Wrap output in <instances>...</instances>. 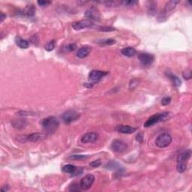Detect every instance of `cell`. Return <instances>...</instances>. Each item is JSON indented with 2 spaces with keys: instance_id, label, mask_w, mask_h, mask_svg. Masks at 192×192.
Masks as SVG:
<instances>
[{
  "instance_id": "5b68a950",
  "label": "cell",
  "mask_w": 192,
  "mask_h": 192,
  "mask_svg": "<svg viewBox=\"0 0 192 192\" xmlns=\"http://www.w3.org/2000/svg\"><path fill=\"white\" fill-rule=\"evenodd\" d=\"M95 182V176L92 174H87L80 182V187L81 190H88L92 187Z\"/></svg>"
},
{
  "instance_id": "cb8c5ba5",
  "label": "cell",
  "mask_w": 192,
  "mask_h": 192,
  "mask_svg": "<svg viewBox=\"0 0 192 192\" xmlns=\"http://www.w3.org/2000/svg\"><path fill=\"white\" fill-rule=\"evenodd\" d=\"M186 168H187V165H186V163H177L176 170L179 173L185 172Z\"/></svg>"
},
{
  "instance_id": "5bb4252c",
  "label": "cell",
  "mask_w": 192,
  "mask_h": 192,
  "mask_svg": "<svg viewBox=\"0 0 192 192\" xmlns=\"http://www.w3.org/2000/svg\"><path fill=\"white\" fill-rule=\"evenodd\" d=\"M116 130L120 133H122V134H133L134 132H135L137 128H136L131 127L129 125H119L118 127L116 128Z\"/></svg>"
},
{
  "instance_id": "ba28073f",
  "label": "cell",
  "mask_w": 192,
  "mask_h": 192,
  "mask_svg": "<svg viewBox=\"0 0 192 192\" xmlns=\"http://www.w3.org/2000/svg\"><path fill=\"white\" fill-rule=\"evenodd\" d=\"M138 59L140 60V63L144 66H149L152 65V63L154 62L155 57L153 55L147 53H142L138 56Z\"/></svg>"
},
{
  "instance_id": "277c9868",
  "label": "cell",
  "mask_w": 192,
  "mask_h": 192,
  "mask_svg": "<svg viewBox=\"0 0 192 192\" xmlns=\"http://www.w3.org/2000/svg\"><path fill=\"white\" fill-rule=\"evenodd\" d=\"M172 142V137L168 133H163L157 137L155 145L159 148H165L169 146Z\"/></svg>"
},
{
  "instance_id": "1f68e13d",
  "label": "cell",
  "mask_w": 192,
  "mask_h": 192,
  "mask_svg": "<svg viewBox=\"0 0 192 192\" xmlns=\"http://www.w3.org/2000/svg\"><path fill=\"white\" fill-rule=\"evenodd\" d=\"M101 164H102V162H101V160L98 159V160H96V161H94V162H91V163L89 164V165H90L91 167H92V168H98V167L100 166Z\"/></svg>"
},
{
  "instance_id": "7402d4cb",
  "label": "cell",
  "mask_w": 192,
  "mask_h": 192,
  "mask_svg": "<svg viewBox=\"0 0 192 192\" xmlns=\"http://www.w3.org/2000/svg\"><path fill=\"white\" fill-rule=\"evenodd\" d=\"M23 14L27 15L28 17H32L35 14V8L33 5H29L23 11Z\"/></svg>"
},
{
  "instance_id": "4fadbf2b",
  "label": "cell",
  "mask_w": 192,
  "mask_h": 192,
  "mask_svg": "<svg viewBox=\"0 0 192 192\" xmlns=\"http://www.w3.org/2000/svg\"><path fill=\"white\" fill-rule=\"evenodd\" d=\"M191 151L190 149L184 151L177 156V163H186L188 160L191 158Z\"/></svg>"
},
{
  "instance_id": "9c48e42d",
  "label": "cell",
  "mask_w": 192,
  "mask_h": 192,
  "mask_svg": "<svg viewBox=\"0 0 192 192\" xmlns=\"http://www.w3.org/2000/svg\"><path fill=\"white\" fill-rule=\"evenodd\" d=\"M93 26V23L90 20H80V21H77L74 22V23L71 24V26H72L73 29L74 30H80V29H86V28H90Z\"/></svg>"
},
{
  "instance_id": "836d02e7",
  "label": "cell",
  "mask_w": 192,
  "mask_h": 192,
  "mask_svg": "<svg viewBox=\"0 0 192 192\" xmlns=\"http://www.w3.org/2000/svg\"><path fill=\"white\" fill-rule=\"evenodd\" d=\"M137 86H138V80H135V79H134V80H131V83H130L129 87H130V89H134V88L137 87Z\"/></svg>"
},
{
  "instance_id": "ac0fdd59",
  "label": "cell",
  "mask_w": 192,
  "mask_h": 192,
  "mask_svg": "<svg viewBox=\"0 0 192 192\" xmlns=\"http://www.w3.org/2000/svg\"><path fill=\"white\" fill-rule=\"evenodd\" d=\"M166 74H167V76L168 77V78H169L170 80L172 81L173 84L174 86H176V87H178V86H179L180 85H181V83H182L181 80H180V79L177 77V76L174 75L173 74H172V73H171V72H168V73L167 72Z\"/></svg>"
},
{
  "instance_id": "603a6c76",
  "label": "cell",
  "mask_w": 192,
  "mask_h": 192,
  "mask_svg": "<svg viewBox=\"0 0 192 192\" xmlns=\"http://www.w3.org/2000/svg\"><path fill=\"white\" fill-rule=\"evenodd\" d=\"M56 47V41L53 40L51 42H48L46 45H45L44 48L47 51H52Z\"/></svg>"
},
{
  "instance_id": "8992f818",
  "label": "cell",
  "mask_w": 192,
  "mask_h": 192,
  "mask_svg": "<svg viewBox=\"0 0 192 192\" xmlns=\"http://www.w3.org/2000/svg\"><path fill=\"white\" fill-rule=\"evenodd\" d=\"M79 118V114L74 110H68L65 112L62 116L63 122L66 124H70L76 121Z\"/></svg>"
},
{
  "instance_id": "83f0119b",
  "label": "cell",
  "mask_w": 192,
  "mask_h": 192,
  "mask_svg": "<svg viewBox=\"0 0 192 192\" xmlns=\"http://www.w3.org/2000/svg\"><path fill=\"white\" fill-rule=\"evenodd\" d=\"M80 184L77 185V183H73L72 185H71V187H70L69 190L71 191H80Z\"/></svg>"
},
{
  "instance_id": "74e56055",
  "label": "cell",
  "mask_w": 192,
  "mask_h": 192,
  "mask_svg": "<svg viewBox=\"0 0 192 192\" xmlns=\"http://www.w3.org/2000/svg\"><path fill=\"white\" fill-rule=\"evenodd\" d=\"M5 17H6V15H5L3 13H1V22L3 21V20L5 19Z\"/></svg>"
},
{
  "instance_id": "9a60e30c",
  "label": "cell",
  "mask_w": 192,
  "mask_h": 192,
  "mask_svg": "<svg viewBox=\"0 0 192 192\" xmlns=\"http://www.w3.org/2000/svg\"><path fill=\"white\" fill-rule=\"evenodd\" d=\"M91 52V47H83L80 48L77 53V56L80 59H84Z\"/></svg>"
},
{
  "instance_id": "484cf974",
  "label": "cell",
  "mask_w": 192,
  "mask_h": 192,
  "mask_svg": "<svg viewBox=\"0 0 192 192\" xmlns=\"http://www.w3.org/2000/svg\"><path fill=\"white\" fill-rule=\"evenodd\" d=\"M115 40H113V39H106V40H104L102 41V42H99V44H101L102 45H112V44H115Z\"/></svg>"
},
{
  "instance_id": "8fae6325",
  "label": "cell",
  "mask_w": 192,
  "mask_h": 192,
  "mask_svg": "<svg viewBox=\"0 0 192 192\" xmlns=\"http://www.w3.org/2000/svg\"><path fill=\"white\" fill-rule=\"evenodd\" d=\"M108 73L106 71H98V70H93L91 71L89 74V78L91 81L98 82L102 80L105 76H106Z\"/></svg>"
},
{
  "instance_id": "e575fe53",
  "label": "cell",
  "mask_w": 192,
  "mask_h": 192,
  "mask_svg": "<svg viewBox=\"0 0 192 192\" xmlns=\"http://www.w3.org/2000/svg\"><path fill=\"white\" fill-rule=\"evenodd\" d=\"M38 4L42 7H46L51 4V2L50 1H38Z\"/></svg>"
},
{
  "instance_id": "d4e9b609",
  "label": "cell",
  "mask_w": 192,
  "mask_h": 192,
  "mask_svg": "<svg viewBox=\"0 0 192 192\" xmlns=\"http://www.w3.org/2000/svg\"><path fill=\"white\" fill-rule=\"evenodd\" d=\"M119 165L118 163H116V162H110L109 164L107 165L106 168L109 170H114V169H116V168H119Z\"/></svg>"
},
{
  "instance_id": "e0dca14e",
  "label": "cell",
  "mask_w": 192,
  "mask_h": 192,
  "mask_svg": "<svg viewBox=\"0 0 192 192\" xmlns=\"http://www.w3.org/2000/svg\"><path fill=\"white\" fill-rule=\"evenodd\" d=\"M122 55L128 57H132L136 54V50L131 47H128L123 48L121 50Z\"/></svg>"
},
{
  "instance_id": "6da1fadb",
  "label": "cell",
  "mask_w": 192,
  "mask_h": 192,
  "mask_svg": "<svg viewBox=\"0 0 192 192\" xmlns=\"http://www.w3.org/2000/svg\"><path fill=\"white\" fill-rule=\"evenodd\" d=\"M42 125L47 132H54L59 125V122L56 117L49 116L42 121Z\"/></svg>"
},
{
  "instance_id": "7c38bea8",
  "label": "cell",
  "mask_w": 192,
  "mask_h": 192,
  "mask_svg": "<svg viewBox=\"0 0 192 192\" xmlns=\"http://www.w3.org/2000/svg\"><path fill=\"white\" fill-rule=\"evenodd\" d=\"M99 138V134L96 132H89L85 134L81 137V142L83 143H94Z\"/></svg>"
},
{
  "instance_id": "2e32d148",
  "label": "cell",
  "mask_w": 192,
  "mask_h": 192,
  "mask_svg": "<svg viewBox=\"0 0 192 192\" xmlns=\"http://www.w3.org/2000/svg\"><path fill=\"white\" fill-rule=\"evenodd\" d=\"M45 136L42 134H39V133H34V134H29V135L26 136V140L27 141L30 142H37L39 140H42Z\"/></svg>"
},
{
  "instance_id": "7a4b0ae2",
  "label": "cell",
  "mask_w": 192,
  "mask_h": 192,
  "mask_svg": "<svg viewBox=\"0 0 192 192\" xmlns=\"http://www.w3.org/2000/svg\"><path fill=\"white\" fill-rule=\"evenodd\" d=\"M169 113H157L155 115L152 116L150 118L148 119L147 121L145 122L144 126L146 128L151 127V126L157 124V123L160 122L165 121L169 118Z\"/></svg>"
},
{
  "instance_id": "ffe728a7",
  "label": "cell",
  "mask_w": 192,
  "mask_h": 192,
  "mask_svg": "<svg viewBox=\"0 0 192 192\" xmlns=\"http://www.w3.org/2000/svg\"><path fill=\"white\" fill-rule=\"evenodd\" d=\"M12 124L14 128L20 129V128H23L26 127V121L25 119H17L15 120L14 122H13Z\"/></svg>"
},
{
  "instance_id": "3957f363",
  "label": "cell",
  "mask_w": 192,
  "mask_h": 192,
  "mask_svg": "<svg viewBox=\"0 0 192 192\" xmlns=\"http://www.w3.org/2000/svg\"><path fill=\"white\" fill-rule=\"evenodd\" d=\"M179 3V1H176V0H173V1H169L166 3L165 8L162 10V13L160 14L158 19L161 20V21H164V19H167L169 14L176 8L177 5Z\"/></svg>"
},
{
  "instance_id": "44dd1931",
  "label": "cell",
  "mask_w": 192,
  "mask_h": 192,
  "mask_svg": "<svg viewBox=\"0 0 192 192\" xmlns=\"http://www.w3.org/2000/svg\"><path fill=\"white\" fill-rule=\"evenodd\" d=\"M77 168H76L74 165H65V166H64L62 168V171L63 172L65 173H71V175L72 174H74V173L75 172L76 170H77Z\"/></svg>"
},
{
  "instance_id": "4316f807",
  "label": "cell",
  "mask_w": 192,
  "mask_h": 192,
  "mask_svg": "<svg viewBox=\"0 0 192 192\" xmlns=\"http://www.w3.org/2000/svg\"><path fill=\"white\" fill-rule=\"evenodd\" d=\"M191 70H187V71H184L182 74V77H184L185 80H190L191 78Z\"/></svg>"
},
{
  "instance_id": "f1b7e54d",
  "label": "cell",
  "mask_w": 192,
  "mask_h": 192,
  "mask_svg": "<svg viewBox=\"0 0 192 192\" xmlns=\"http://www.w3.org/2000/svg\"><path fill=\"white\" fill-rule=\"evenodd\" d=\"M76 48H77V45H76L75 44H70L67 45V46L65 47V50H66L67 51H68V52L74 51Z\"/></svg>"
},
{
  "instance_id": "d6a6232c",
  "label": "cell",
  "mask_w": 192,
  "mask_h": 192,
  "mask_svg": "<svg viewBox=\"0 0 192 192\" xmlns=\"http://www.w3.org/2000/svg\"><path fill=\"white\" fill-rule=\"evenodd\" d=\"M171 102V97H165L162 100V105H164V106H166V105H168Z\"/></svg>"
},
{
  "instance_id": "d590c367",
  "label": "cell",
  "mask_w": 192,
  "mask_h": 192,
  "mask_svg": "<svg viewBox=\"0 0 192 192\" xmlns=\"http://www.w3.org/2000/svg\"><path fill=\"white\" fill-rule=\"evenodd\" d=\"M115 30V29L113 27H102L100 28V31L102 32H110V31Z\"/></svg>"
},
{
  "instance_id": "8d00e7d4",
  "label": "cell",
  "mask_w": 192,
  "mask_h": 192,
  "mask_svg": "<svg viewBox=\"0 0 192 192\" xmlns=\"http://www.w3.org/2000/svg\"><path fill=\"white\" fill-rule=\"evenodd\" d=\"M137 140H140V142H142V140H143V137H142V134H138L137 136Z\"/></svg>"
},
{
  "instance_id": "30bf717a",
  "label": "cell",
  "mask_w": 192,
  "mask_h": 192,
  "mask_svg": "<svg viewBox=\"0 0 192 192\" xmlns=\"http://www.w3.org/2000/svg\"><path fill=\"white\" fill-rule=\"evenodd\" d=\"M111 148L113 150L116 152H123L126 151L128 149V146L125 142L122 141V140H115L113 141L112 144H111Z\"/></svg>"
},
{
  "instance_id": "d6986e66",
  "label": "cell",
  "mask_w": 192,
  "mask_h": 192,
  "mask_svg": "<svg viewBox=\"0 0 192 192\" xmlns=\"http://www.w3.org/2000/svg\"><path fill=\"white\" fill-rule=\"evenodd\" d=\"M16 44L19 47L22 48V49H27L29 47V43L26 40L22 39L21 38L17 37L15 39Z\"/></svg>"
},
{
  "instance_id": "f546056e",
  "label": "cell",
  "mask_w": 192,
  "mask_h": 192,
  "mask_svg": "<svg viewBox=\"0 0 192 192\" xmlns=\"http://www.w3.org/2000/svg\"><path fill=\"white\" fill-rule=\"evenodd\" d=\"M122 3H123L125 5H126V6H133V5L138 3V2H137V1H134V0H132V1L130 0V1H124V2H122Z\"/></svg>"
},
{
  "instance_id": "52a82bcc",
  "label": "cell",
  "mask_w": 192,
  "mask_h": 192,
  "mask_svg": "<svg viewBox=\"0 0 192 192\" xmlns=\"http://www.w3.org/2000/svg\"><path fill=\"white\" fill-rule=\"evenodd\" d=\"M85 16L88 20H90L92 22V20L98 21L100 20V13H99V9L95 7L92 6L89 8L85 13Z\"/></svg>"
},
{
  "instance_id": "4dcf8cb0",
  "label": "cell",
  "mask_w": 192,
  "mask_h": 192,
  "mask_svg": "<svg viewBox=\"0 0 192 192\" xmlns=\"http://www.w3.org/2000/svg\"><path fill=\"white\" fill-rule=\"evenodd\" d=\"M88 157L86 156V155H72V156L70 157V159L72 160H83V159H86Z\"/></svg>"
}]
</instances>
